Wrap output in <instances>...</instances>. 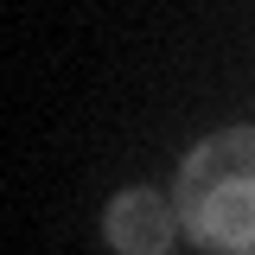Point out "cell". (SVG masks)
I'll use <instances>...</instances> for the list:
<instances>
[{"mask_svg": "<svg viewBox=\"0 0 255 255\" xmlns=\"http://www.w3.org/2000/svg\"><path fill=\"white\" fill-rule=\"evenodd\" d=\"M172 204L204 255H255V128L204 134L179 166Z\"/></svg>", "mask_w": 255, "mask_h": 255, "instance_id": "1", "label": "cell"}, {"mask_svg": "<svg viewBox=\"0 0 255 255\" xmlns=\"http://www.w3.org/2000/svg\"><path fill=\"white\" fill-rule=\"evenodd\" d=\"M102 230H109V249L115 255H166L185 223H179V211H172L159 191L134 185V191H115V198H109V223H102Z\"/></svg>", "mask_w": 255, "mask_h": 255, "instance_id": "2", "label": "cell"}]
</instances>
